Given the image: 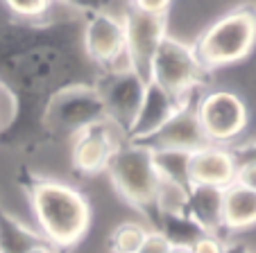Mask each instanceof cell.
Masks as SVG:
<instances>
[{
  "mask_svg": "<svg viewBox=\"0 0 256 253\" xmlns=\"http://www.w3.org/2000/svg\"><path fill=\"white\" fill-rule=\"evenodd\" d=\"M18 113H20V95L10 84L0 79V124H2V131L18 120Z\"/></svg>",
  "mask_w": 256,
  "mask_h": 253,
  "instance_id": "cell-21",
  "label": "cell"
},
{
  "mask_svg": "<svg viewBox=\"0 0 256 253\" xmlns=\"http://www.w3.org/2000/svg\"><path fill=\"white\" fill-rule=\"evenodd\" d=\"M106 118L96 84L70 81L48 95L41 111V127L54 138H68Z\"/></svg>",
  "mask_w": 256,
  "mask_h": 253,
  "instance_id": "cell-4",
  "label": "cell"
},
{
  "mask_svg": "<svg viewBox=\"0 0 256 253\" xmlns=\"http://www.w3.org/2000/svg\"><path fill=\"white\" fill-rule=\"evenodd\" d=\"M122 25H125V50L132 68L150 81V63L156 48L168 34V18L161 16L140 14L127 7L122 11Z\"/></svg>",
  "mask_w": 256,
  "mask_h": 253,
  "instance_id": "cell-10",
  "label": "cell"
},
{
  "mask_svg": "<svg viewBox=\"0 0 256 253\" xmlns=\"http://www.w3.org/2000/svg\"><path fill=\"white\" fill-rule=\"evenodd\" d=\"M208 75L211 72H206L200 63L193 41H184L170 32L156 48L150 63V81L177 97L202 95L208 88Z\"/></svg>",
  "mask_w": 256,
  "mask_h": 253,
  "instance_id": "cell-5",
  "label": "cell"
},
{
  "mask_svg": "<svg viewBox=\"0 0 256 253\" xmlns=\"http://www.w3.org/2000/svg\"><path fill=\"white\" fill-rule=\"evenodd\" d=\"M206 72L245 61L256 48V7L236 5L206 25L193 41Z\"/></svg>",
  "mask_w": 256,
  "mask_h": 253,
  "instance_id": "cell-2",
  "label": "cell"
},
{
  "mask_svg": "<svg viewBox=\"0 0 256 253\" xmlns=\"http://www.w3.org/2000/svg\"><path fill=\"white\" fill-rule=\"evenodd\" d=\"M234 154H236L238 163L240 161H256V138L252 140H238L236 145H232Z\"/></svg>",
  "mask_w": 256,
  "mask_h": 253,
  "instance_id": "cell-27",
  "label": "cell"
},
{
  "mask_svg": "<svg viewBox=\"0 0 256 253\" xmlns=\"http://www.w3.org/2000/svg\"><path fill=\"white\" fill-rule=\"evenodd\" d=\"M127 140L125 131L109 118L91 124L70 138V167L80 177L104 174L114 152Z\"/></svg>",
  "mask_w": 256,
  "mask_h": 253,
  "instance_id": "cell-8",
  "label": "cell"
},
{
  "mask_svg": "<svg viewBox=\"0 0 256 253\" xmlns=\"http://www.w3.org/2000/svg\"><path fill=\"white\" fill-rule=\"evenodd\" d=\"M186 215L204 233H222V188L190 183L186 197Z\"/></svg>",
  "mask_w": 256,
  "mask_h": 253,
  "instance_id": "cell-15",
  "label": "cell"
},
{
  "mask_svg": "<svg viewBox=\"0 0 256 253\" xmlns=\"http://www.w3.org/2000/svg\"><path fill=\"white\" fill-rule=\"evenodd\" d=\"M152 156H154V167L159 172V179L190 186V152L152 149Z\"/></svg>",
  "mask_w": 256,
  "mask_h": 253,
  "instance_id": "cell-19",
  "label": "cell"
},
{
  "mask_svg": "<svg viewBox=\"0 0 256 253\" xmlns=\"http://www.w3.org/2000/svg\"><path fill=\"white\" fill-rule=\"evenodd\" d=\"M195 115L213 145H236L250 127V106L232 88H206L195 102Z\"/></svg>",
  "mask_w": 256,
  "mask_h": 253,
  "instance_id": "cell-6",
  "label": "cell"
},
{
  "mask_svg": "<svg viewBox=\"0 0 256 253\" xmlns=\"http://www.w3.org/2000/svg\"><path fill=\"white\" fill-rule=\"evenodd\" d=\"M170 247L172 244L168 242V238L159 229L150 226V231H148V235L143 240V247H140V253H168Z\"/></svg>",
  "mask_w": 256,
  "mask_h": 253,
  "instance_id": "cell-24",
  "label": "cell"
},
{
  "mask_svg": "<svg viewBox=\"0 0 256 253\" xmlns=\"http://www.w3.org/2000/svg\"><path fill=\"white\" fill-rule=\"evenodd\" d=\"M174 0H127V7L140 14H150V16H161L168 18L170 9H172Z\"/></svg>",
  "mask_w": 256,
  "mask_h": 253,
  "instance_id": "cell-22",
  "label": "cell"
},
{
  "mask_svg": "<svg viewBox=\"0 0 256 253\" xmlns=\"http://www.w3.org/2000/svg\"><path fill=\"white\" fill-rule=\"evenodd\" d=\"M18 183L32 210V224L59 253L78 247L88 235L93 224V204L82 188L36 172L20 177Z\"/></svg>",
  "mask_w": 256,
  "mask_h": 253,
  "instance_id": "cell-1",
  "label": "cell"
},
{
  "mask_svg": "<svg viewBox=\"0 0 256 253\" xmlns=\"http://www.w3.org/2000/svg\"><path fill=\"white\" fill-rule=\"evenodd\" d=\"M186 106H195V104H188L186 100H182V97L168 93L166 88L148 81L143 104H140L138 113H136L130 131H127V140H132V143L150 140L179 109H186Z\"/></svg>",
  "mask_w": 256,
  "mask_h": 253,
  "instance_id": "cell-11",
  "label": "cell"
},
{
  "mask_svg": "<svg viewBox=\"0 0 256 253\" xmlns=\"http://www.w3.org/2000/svg\"><path fill=\"white\" fill-rule=\"evenodd\" d=\"M168 253H190V249L188 247H170Z\"/></svg>",
  "mask_w": 256,
  "mask_h": 253,
  "instance_id": "cell-29",
  "label": "cell"
},
{
  "mask_svg": "<svg viewBox=\"0 0 256 253\" xmlns=\"http://www.w3.org/2000/svg\"><path fill=\"white\" fill-rule=\"evenodd\" d=\"M114 192L127 206L140 210L150 217L154 208V195L159 186V172L154 167L152 149L143 143L125 140L114 152L112 161L104 170Z\"/></svg>",
  "mask_w": 256,
  "mask_h": 253,
  "instance_id": "cell-3",
  "label": "cell"
},
{
  "mask_svg": "<svg viewBox=\"0 0 256 253\" xmlns=\"http://www.w3.org/2000/svg\"><path fill=\"white\" fill-rule=\"evenodd\" d=\"M190 253H222L224 249V235L218 233H202L193 244H190Z\"/></svg>",
  "mask_w": 256,
  "mask_h": 253,
  "instance_id": "cell-23",
  "label": "cell"
},
{
  "mask_svg": "<svg viewBox=\"0 0 256 253\" xmlns=\"http://www.w3.org/2000/svg\"><path fill=\"white\" fill-rule=\"evenodd\" d=\"M238 158L227 145L206 143L190 152V183H202L213 188H227L236 181Z\"/></svg>",
  "mask_w": 256,
  "mask_h": 253,
  "instance_id": "cell-12",
  "label": "cell"
},
{
  "mask_svg": "<svg viewBox=\"0 0 256 253\" xmlns=\"http://www.w3.org/2000/svg\"><path fill=\"white\" fill-rule=\"evenodd\" d=\"M208 140L204 136L200 120L195 115V106H186L179 109L168 122L152 136L150 140H145L150 149H179V152H195V149L204 147Z\"/></svg>",
  "mask_w": 256,
  "mask_h": 253,
  "instance_id": "cell-13",
  "label": "cell"
},
{
  "mask_svg": "<svg viewBox=\"0 0 256 253\" xmlns=\"http://www.w3.org/2000/svg\"><path fill=\"white\" fill-rule=\"evenodd\" d=\"M0 206H2V197H0Z\"/></svg>",
  "mask_w": 256,
  "mask_h": 253,
  "instance_id": "cell-31",
  "label": "cell"
},
{
  "mask_svg": "<svg viewBox=\"0 0 256 253\" xmlns=\"http://www.w3.org/2000/svg\"><path fill=\"white\" fill-rule=\"evenodd\" d=\"M0 5L16 23L23 25H50L62 20L59 14H80L62 0H0Z\"/></svg>",
  "mask_w": 256,
  "mask_h": 253,
  "instance_id": "cell-16",
  "label": "cell"
},
{
  "mask_svg": "<svg viewBox=\"0 0 256 253\" xmlns=\"http://www.w3.org/2000/svg\"><path fill=\"white\" fill-rule=\"evenodd\" d=\"M148 231H150V224H145V222L125 220L112 229L106 238V249L109 253H140Z\"/></svg>",
  "mask_w": 256,
  "mask_h": 253,
  "instance_id": "cell-20",
  "label": "cell"
},
{
  "mask_svg": "<svg viewBox=\"0 0 256 253\" xmlns=\"http://www.w3.org/2000/svg\"><path fill=\"white\" fill-rule=\"evenodd\" d=\"M62 2H66L68 7H72L80 14H88V11H96V9H114L112 5L114 0H62Z\"/></svg>",
  "mask_w": 256,
  "mask_h": 253,
  "instance_id": "cell-25",
  "label": "cell"
},
{
  "mask_svg": "<svg viewBox=\"0 0 256 253\" xmlns=\"http://www.w3.org/2000/svg\"><path fill=\"white\" fill-rule=\"evenodd\" d=\"M39 242H44V235L36 226L0 206V253H28Z\"/></svg>",
  "mask_w": 256,
  "mask_h": 253,
  "instance_id": "cell-17",
  "label": "cell"
},
{
  "mask_svg": "<svg viewBox=\"0 0 256 253\" xmlns=\"http://www.w3.org/2000/svg\"><path fill=\"white\" fill-rule=\"evenodd\" d=\"M148 224L159 229L172 247H190L204 233L186 213H156Z\"/></svg>",
  "mask_w": 256,
  "mask_h": 253,
  "instance_id": "cell-18",
  "label": "cell"
},
{
  "mask_svg": "<svg viewBox=\"0 0 256 253\" xmlns=\"http://www.w3.org/2000/svg\"><path fill=\"white\" fill-rule=\"evenodd\" d=\"M256 229V192L238 181L222 188V233L236 235Z\"/></svg>",
  "mask_w": 256,
  "mask_h": 253,
  "instance_id": "cell-14",
  "label": "cell"
},
{
  "mask_svg": "<svg viewBox=\"0 0 256 253\" xmlns=\"http://www.w3.org/2000/svg\"><path fill=\"white\" fill-rule=\"evenodd\" d=\"M28 253H59V251H57V249H54V247H52V244H50V242H46V240H44V242L34 244V247L30 249Z\"/></svg>",
  "mask_w": 256,
  "mask_h": 253,
  "instance_id": "cell-28",
  "label": "cell"
},
{
  "mask_svg": "<svg viewBox=\"0 0 256 253\" xmlns=\"http://www.w3.org/2000/svg\"><path fill=\"white\" fill-rule=\"evenodd\" d=\"M0 134H2V124H0Z\"/></svg>",
  "mask_w": 256,
  "mask_h": 253,
  "instance_id": "cell-30",
  "label": "cell"
},
{
  "mask_svg": "<svg viewBox=\"0 0 256 253\" xmlns=\"http://www.w3.org/2000/svg\"><path fill=\"white\" fill-rule=\"evenodd\" d=\"M236 181L240 186L250 188L256 192V161H240L238 163V172H236Z\"/></svg>",
  "mask_w": 256,
  "mask_h": 253,
  "instance_id": "cell-26",
  "label": "cell"
},
{
  "mask_svg": "<svg viewBox=\"0 0 256 253\" xmlns=\"http://www.w3.org/2000/svg\"><path fill=\"white\" fill-rule=\"evenodd\" d=\"M98 91H100L102 104H104L106 118L114 124H118L122 131H130L136 113L145 97L148 79L134 68L116 72H100V79L96 81Z\"/></svg>",
  "mask_w": 256,
  "mask_h": 253,
  "instance_id": "cell-9",
  "label": "cell"
},
{
  "mask_svg": "<svg viewBox=\"0 0 256 253\" xmlns=\"http://www.w3.org/2000/svg\"><path fill=\"white\" fill-rule=\"evenodd\" d=\"M82 45L86 59L100 72H116L132 68L125 50L122 11L96 9L84 14Z\"/></svg>",
  "mask_w": 256,
  "mask_h": 253,
  "instance_id": "cell-7",
  "label": "cell"
}]
</instances>
